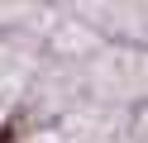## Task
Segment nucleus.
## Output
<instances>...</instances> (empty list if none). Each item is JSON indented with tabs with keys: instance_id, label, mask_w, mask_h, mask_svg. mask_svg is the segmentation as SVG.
Masks as SVG:
<instances>
[{
	"instance_id": "1",
	"label": "nucleus",
	"mask_w": 148,
	"mask_h": 143,
	"mask_svg": "<svg viewBox=\"0 0 148 143\" xmlns=\"http://www.w3.org/2000/svg\"><path fill=\"white\" fill-rule=\"evenodd\" d=\"M34 48L29 43H10V38H0V105L19 100L29 91V76H34Z\"/></svg>"
},
{
	"instance_id": "2",
	"label": "nucleus",
	"mask_w": 148,
	"mask_h": 143,
	"mask_svg": "<svg viewBox=\"0 0 148 143\" xmlns=\"http://www.w3.org/2000/svg\"><path fill=\"white\" fill-rule=\"evenodd\" d=\"M29 143H96V138H86V133L72 129V124H58V129H38V133H29Z\"/></svg>"
},
{
	"instance_id": "3",
	"label": "nucleus",
	"mask_w": 148,
	"mask_h": 143,
	"mask_svg": "<svg viewBox=\"0 0 148 143\" xmlns=\"http://www.w3.org/2000/svg\"><path fill=\"white\" fill-rule=\"evenodd\" d=\"M34 10H38V0H0V29H5V24H19V19H29Z\"/></svg>"
},
{
	"instance_id": "4",
	"label": "nucleus",
	"mask_w": 148,
	"mask_h": 143,
	"mask_svg": "<svg viewBox=\"0 0 148 143\" xmlns=\"http://www.w3.org/2000/svg\"><path fill=\"white\" fill-rule=\"evenodd\" d=\"M134 143H148V110L134 119Z\"/></svg>"
}]
</instances>
